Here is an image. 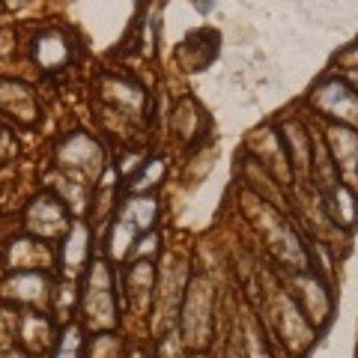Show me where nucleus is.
I'll list each match as a JSON object with an SVG mask.
<instances>
[{
    "label": "nucleus",
    "mask_w": 358,
    "mask_h": 358,
    "mask_svg": "<svg viewBox=\"0 0 358 358\" xmlns=\"http://www.w3.org/2000/svg\"><path fill=\"white\" fill-rule=\"evenodd\" d=\"M102 147H99L96 138H90V134L84 131H75L69 134L60 147H57V164L63 173L75 176L78 182L81 179H96L99 173H102Z\"/></svg>",
    "instance_id": "7ed1b4c3"
},
{
    "label": "nucleus",
    "mask_w": 358,
    "mask_h": 358,
    "mask_svg": "<svg viewBox=\"0 0 358 358\" xmlns=\"http://www.w3.org/2000/svg\"><path fill=\"white\" fill-rule=\"evenodd\" d=\"M281 143H284V152H287V162L289 167H296L299 173H310V164H313V141H310V129L301 126V122L289 120L287 126L281 129Z\"/></svg>",
    "instance_id": "9d476101"
},
{
    "label": "nucleus",
    "mask_w": 358,
    "mask_h": 358,
    "mask_svg": "<svg viewBox=\"0 0 358 358\" xmlns=\"http://www.w3.org/2000/svg\"><path fill=\"white\" fill-rule=\"evenodd\" d=\"M134 242H138V230H134L129 221L117 218L114 227H110V233H108V251H110V257H114V263L126 260L129 251L134 248Z\"/></svg>",
    "instance_id": "6ab92c4d"
},
{
    "label": "nucleus",
    "mask_w": 358,
    "mask_h": 358,
    "mask_svg": "<svg viewBox=\"0 0 358 358\" xmlns=\"http://www.w3.org/2000/svg\"><path fill=\"white\" fill-rule=\"evenodd\" d=\"M155 215H159V197L155 194H131L126 203L120 206L117 218L129 221L134 230H150L155 224Z\"/></svg>",
    "instance_id": "f3484780"
},
{
    "label": "nucleus",
    "mask_w": 358,
    "mask_h": 358,
    "mask_svg": "<svg viewBox=\"0 0 358 358\" xmlns=\"http://www.w3.org/2000/svg\"><path fill=\"white\" fill-rule=\"evenodd\" d=\"M326 143H329V155L334 167H338V173H352L358 167V134L352 131V126H341V122H334V126L326 129Z\"/></svg>",
    "instance_id": "f8f14e48"
},
{
    "label": "nucleus",
    "mask_w": 358,
    "mask_h": 358,
    "mask_svg": "<svg viewBox=\"0 0 358 358\" xmlns=\"http://www.w3.org/2000/svg\"><path fill=\"white\" fill-rule=\"evenodd\" d=\"M45 263H51V248L48 242L33 239V236H18L9 242L6 248V266L18 268V272H39Z\"/></svg>",
    "instance_id": "9b49d317"
},
{
    "label": "nucleus",
    "mask_w": 358,
    "mask_h": 358,
    "mask_svg": "<svg viewBox=\"0 0 358 358\" xmlns=\"http://www.w3.org/2000/svg\"><path fill=\"white\" fill-rule=\"evenodd\" d=\"M293 301L310 326H322L331 313V299H329L326 284H320L310 275H299L293 281Z\"/></svg>",
    "instance_id": "0eeeda50"
},
{
    "label": "nucleus",
    "mask_w": 358,
    "mask_h": 358,
    "mask_svg": "<svg viewBox=\"0 0 358 358\" xmlns=\"http://www.w3.org/2000/svg\"><path fill=\"white\" fill-rule=\"evenodd\" d=\"M13 334H18V320L6 308H0V346H9Z\"/></svg>",
    "instance_id": "5701e85b"
},
{
    "label": "nucleus",
    "mask_w": 358,
    "mask_h": 358,
    "mask_svg": "<svg viewBox=\"0 0 358 358\" xmlns=\"http://www.w3.org/2000/svg\"><path fill=\"white\" fill-rule=\"evenodd\" d=\"M54 358H81V331L78 329H66L60 346H57V355Z\"/></svg>",
    "instance_id": "4be33fe9"
},
{
    "label": "nucleus",
    "mask_w": 358,
    "mask_h": 358,
    "mask_svg": "<svg viewBox=\"0 0 358 358\" xmlns=\"http://www.w3.org/2000/svg\"><path fill=\"white\" fill-rule=\"evenodd\" d=\"M81 313L87 320L90 329L99 331H110L120 322L117 317V296H114V278H110V266L108 260H96L90 266L87 275V287H84V299H81Z\"/></svg>",
    "instance_id": "f257e3e1"
},
{
    "label": "nucleus",
    "mask_w": 358,
    "mask_h": 358,
    "mask_svg": "<svg viewBox=\"0 0 358 358\" xmlns=\"http://www.w3.org/2000/svg\"><path fill=\"white\" fill-rule=\"evenodd\" d=\"M0 296L27 310H39L54 299V287L45 272H15L0 284Z\"/></svg>",
    "instance_id": "423d86ee"
},
{
    "label": "nucleus",
    "mask_w": 358,
    "mask_h": 358,
    "mask_svg": "<svg viewBox=\"0 0 358 358\" xmlns=\"http://www.w3.org/2000/svg\"><path fill=\"white\" fill-rule=\"evenodd\" d=\"M326 212L334 224H350L358 212V200L352 194V188L334 185L331 192H326Z\"/></svg>",
    "instance_id": "a211bd4d"
},
{
    "label": "nucleus",
    "mask_w": 358,
    "mask_h": 358,
    "mask_svg": "<svg viewBox=\"0 0 358 358\" xmlns=\"http://www.w3.org/2000/svg\"><path fill=\"white\" fill-rule=\"evenodd\" d=\"M9 150H13V134H9L3 126H0V162L9 155Z\"/></svg>",
    "instance_id": "b1692460"
},
{
    "label": "nucleus",
    "mask_w": 358,
    "mask_h": 358,
    "mask_svg": "<svg viewBox=\"0 0 358 358\" xmlns=\"http://www.w3.org/2000/svg\"><path fill=\"white\" fill-rule=\"evenodd\" d=\"M0 114H6L15 122H36L39 120V105L33 90L13 78H0Z\"/></svg>",
    "instance_id": "6e6552de"
},
{
    "label": "nucleus",
    "mask_w": 358,
    "mask_h": 358,
    "mask_svg": "<svg viewBox=\"0 0 358 358\" xmlns=\"http://www.w3.org/2000/svg\"><path fill=\"white\" fill-rule=\"evenodd\" d=\"M18 341L30 355L45 352L54 343V326L42 310H24L18 317Z\"/></svg>",
    "instance_id": "ddd939ff"
},
{
    "label": "nucleus",
    "mask_w": 358,
    "mask_h": 358,
    "mask_svg": "<svg viewBox=\"0 0 358 358\" xmlns=\"http://www.w3.org/2000/svg\"><path fill=\"white\" fill-rule=\"evenodd\" d=\"M24 224H27V230H30L33 239L54 242V239L66 236V233L72 230L75 221H69V212H66L63 200L57 194L45 192L36 200H30V206L24 212Z\"/></svg>",
    "instance_id": "20e7f679"
},
{
    "label": "nucleus",
    "mask_w": 358,
    "mask_h": 358,
    "mask_svg": "<svg viewBox=\"0 0 358 358\" xmlns=\"http://www.w3.org/2000/svg\"><path fill=\"white\" fill-rule=\"evenodd\" d=\"M341 63L343 66H358V48H352V51H346L343 57H341Z\"/></svg>",
    "instance_id": "393cba45"
},
{
    "label": "nucleus",
    "mask_w": 358,
    "mask_h": 358,
    "mask_svg": "<svg viewBox=\"0 0 358 358\" xmlns=\"http://www.w3.org/2000/svg\"><path fill=\"white\" fill-rule=\"evenodd\" d=\"M102 96L105 102L114 105V110H141L147 102V93L129 81V78H117V75H105L102 78Z\"/></svg>",
    "instance_id": "2eb2a0df"
},
{
    "label": "nucleus",
    "mask_w": 358,
    "mask_h": 358,
    "mask_svg": "<svg viewBox=\"0 0 358 358\" xmlns=\"http://www.w3.org/2000/svg\"><path fill=\"white\" fill-rule=\"evenodd\" d=\"M120 352H122L120 338H117V334H110V331H105V334H96L93 355H90V358H120Z\"/></svg>",
    "instance_id": "412c9836"
},
{
    "label": "nucleus",
    "mask_w": 358,
    "mask_h": 358,
    "mask_svg": "<svg viewBox=\"0 0 358 358\" xmlns=\"http://www.w3.org/2000/svg\"><path fill=\"white\" fill-rule=\"evenodd\" d=\"M90 254V227L84 221H75L72 230L63 236V251H60V263L69 275L81 272Z\"/></svg>",
    "instance_id": "dca6fc26"
},
{
    "label": "nucleus",
    "mask_w": 358,
    "mask_h": 358,
    "mask_svg": "<svg viewBox=\"0 0 358 358\" xmlns=\"http://www.w3.org/2000/svg\"><path fill=\"white\" fill-rule=\"evenodd\" d=\"M72 57L69 39H66L63 30H45L42 36L33 42V60H36L42 69H60Z\"/></svg>",
    "instance_id": "4468645a"
},
{
    "label": "nucleus",
    "mask_w": 358,
    "mask_h": 358,
    "mask_svg": "<svg viewBox=\"0 0 358 358\" xmlns=\"http://www.w3.org/2000/svg\"><path fill=\"white\" fill-rule=\"evenodd\" d=\"M162 176H164V162L162 159H155V162H150L147 167H141L138 171V176L131 179V194H150L155 185L162 182Z\"/></svg>",
    "instance_id": "aec40b11"
},
{
    "label": "nucleus",
    "mask_w": 358,
    "mask_h": 358,
    "mask_svg": "<svg viewBox=\"0 0 358 358\" xmlns=\"http://www.w3.org/2000/svg\"><path fill=\"white\" fill-rule=\"evenodd\" d=\"M129 358H147V355H141V352H134V355H129Z\"/></svg>",
    "instance_id": "a878e982"
},
{
    "label": "nucleus",
    "mask_w": 358,
    "mask_h": 358,
    "mask_svg": "<svg viewBox=\"0 0 358 358\" xmlns=\"http://www.w3.org/2000/svg\"><path fill=\"white\" fill-rule=\"evenodd\" d=\"M122 293L131 301L138 313H147V305L155 293V266L152 260H134L126 268V281H122Z\"/></svg>",
    "instance_id": "1a4fd4ad"
},
{
    "label": "nucleus",
    "mask_w": 358,
    "mask_h": 358,
    "mask_svg": "<svg viewBox=\"0 0 358 358\" xmlns=\"http://www.w3.org/2000/svg\"><path fill=\"white\" fill-rule=\"evenodd\" d=\"M182 331L188 346H206L212 334V320H215V299H212V284L203 275L188 278L182 305Z\"/></svg>",
    "instance_id": "f03ea898"
},
{
    "label": "nucleus",
    "mask_w": 358,
    "mask_h": 358,
    "mask_svg": "<svg viewBox=\"0 0 358 358\" xmlns=\"http://www.w3.org/2000/svg\"><path fill=\"white\" fill-rule=\"evenodd\" d=\"M310 102L326 117L341 122V126L358 122V90L346 84L343 78H326V81H320L310 93Z\"/></svg>",
    "instance_id": "39448f33"
}]
</instances>
